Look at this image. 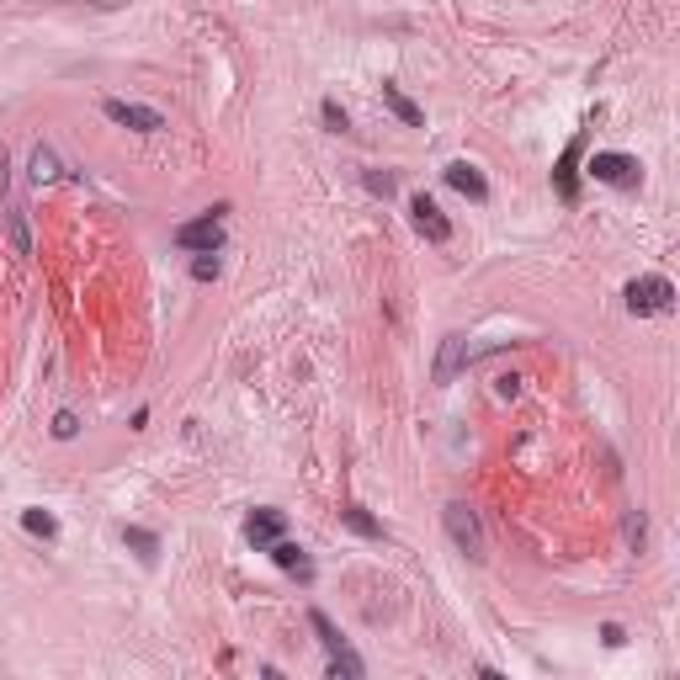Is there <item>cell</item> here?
<instances>
[{
  "label": "cell",
  "mask_w": 680,
  "mask_h": 680,
  "mask_svg": "<svg viewBox=\"0 0 680 680\" xmlns=\"http://www.w3.org/2000/svg\"><path fill=\"white\" fill-rule=\"evenodd\" d=\"M442 527H447V537H452V548L468 559V564H484L489 559V543H484V527H479V511H468L463 500H452L447 511H442Z\"/></svg>",
  "instance_id": "cell-1"
},
{
  "label": "cell",
  "mask_w": 680,
  "mask_h": 680,
  "mask_svg": "<svg viewBox=\"0 0 680 680\" xmlns=\"http://www.w3.org/2000/svg\"><path fill=\"white\" fill-rule=\"evenodd\" d=\"M223 213H229V207L218 202V207H207L202 218L181 223V229H176V245H181V250H197V255H202V250H223Z\"/></svg>",
  "instance_id": "cell-2"
},
{
  "label": "cell",
  "mask_w": 680,
  "mask_h": 680,
  "mask_svg": "<svg viewBox=\"0 0 680 680\" xmlns=\"http://www.w3.org/2000/svg\"><path fill=\"white\" fill-rule=\"evenodd\" d=\"M628 309L633 314H670L676 309L670 277H638V282H628Z\"/></svg>",
  "instance_id": "cell-3"
},
{
  "label": "cell",
  "mask_w": 680,
  "mask_h": 680,
  "mask_svg": "<svg viewBox=\"0 0 680 680\" xmlns=\"http://www.w3.org/2000/svg\"><path fill=\"white\" fill-rule=\"evenodd\" d=\"M101 112H106V122H117V128H133V133H160V128H165V117H160L154 106H144V101H122V96H106V101H101Z\"/></svg>",
  "instance_id": "cell-4"
},
{
  "label": "cell",
  "mask_w": 680,
  "mask_h": 680,
  "mask_svg": "<svg viewBox=\"0 0 680 680\" xmlns=\"http://www.w3.org/2000/svg\"><path fill=\"white\" fill-rule=\"evenodd\" d=\"M585 176L590 181H601V186H638V160L633 154H612V149H601V154H590V165H585Z\"/></svg>",
  "instance_id": "cell-5"
},
{
  "label": "cell",
  "mask_w": 680,
  "mask_h": 680,
  "mask_svg": "<svg viewBox=\"0 0 680 680\" xmlns=\"http://www.w3.org/2000/svg\"><path fill=\"white\" fill-rule=\"evenodd\" d=\"M468 335H442V346H436V362H431V383L436 388H447V383H457V372L468 367Z\"/></svg>",
  "instance_id": "cell-6"
},
{
  "label": "cell",
  "mask_w": 680,
  "mask_h": 680,
  "mask_svg": "<svg viewBox=\"0 0 680 680\" xmlns=\"http://www.w3.org/2000/svg\"><path fill=\"white\" fill-rule=\"evenodd\" d=\"M410 218H415V234H420L426 245H447V239H452V218H447V213H442L426 191L410 202Z\"/></svg>",
  "instance_id": "cell-7"
},
{
  "label": "cell",
  "mask_w": 680,
  "mask_h": 680,
  "mask_svg": "<svg viewBox=\"0 0 680 680\" xmlns=\"http://www.w3.org/2000/svg\"><path fill=\"white\" fill-rule=\"evenodd\" d=\"M442 176H447V186H452V191H463L468 202H489V181L479 176V165H468V160H452Z\"/></svg>",
  "instance_id": "cell-8"
},
{
  "label": "cell",
  "mask_w": 680,
  "mask_h": 680,
  "mask_svg": "<svg viewBox=\"0 0 680 680\" xmlns=\"http://www.w3.org/2000/svg\"><path fill=\"white\" fill-rule=\"evenodd\" d=\"M580 149H585V138H569V144H564V154H559V170H553V186H559V197H564V202H574V197H580V170H574V165H580Z\"/></svg>",
  "instance_id": "cell-9"
},
{
  "label": "cell",
  "mask_w": 680,
  "mask_h": 680,
  "mask_svg": "<svg viewBox=\"0 0 680 680\" xmlns=\"http://www.w3.org/2000/svg\"><path fill=\"white\" fill-rule=\"evenodd\" d=\"M282 527H287V521H282V511H255V516L245 521V537H250L255 548H271V543L282 537Z\"/></svg>",
  "instance_id": "cell-10"
},
{
  "label": "cell",
  "mask_w": 680,
  "mask_h": 680,
  "mask_svg": "<svg viewBox=\"0 0 680 680\" xmlns=\"http://www.w3.org/2000/svg\"><path fill=\"white\" fill-rule=\"evenodd\" d=\"M271 559H277V564H282L287 574H298L303 585L314 580V564H309V553H303L298 543H282V537H277V543H271Z\"/></svg>",
  "instance_id": "cell-11"
},
{
  "label": "cell",
  "mask_w": 680,
  "mask_h": 680,
  "mask_svg": "<svg viewBox=\"0 0 680 680\" xmlns=\"http://www.w3.org/2000/svg\"><path fill=\"white\" fill-rule=\"evenodd\" d=\"M383 106H388V112H394L404 128H420V122H426V112H420V106H415V101H410L399 85H383Z\"/></svg>",
  "instance_id": "cell-12"
},
{
  "label": "cell",
  "mask_w": 680,
  "mask_h": 680,
  "mask_svg": "<svg viewBox=\"0 0 680 680\" xmlns=\"http://www.w3.org/2000/svg\"><path fill=\"white\" fill-rule=\"evenodd\" d=\"M32 181H37V186L64 181V165H59V154H53L48 144H37V149H32Z\"/></svg>",
  "instance_id": "cell-13"
},
{
  "label": "cell",
  "mask_w": 680,
  "mask_h": 680,
  "mask_svg": "<svg viewBox=\"0 0 680 680\" xmlns=\"http://www.w3.org/2000/svg\"><path fill=\"white\" fill-rule=\"evenodd\" d=\"M5 234H11V250L16 255H32V229H27V213L21 207H5Z\"/></svg>",
  "instance_id": "cell-14"
},
{
  "label": "cell",
  "mask_w": 680,
  "mask_h": 680,
  "mask_svg": "<svg viewBox=\"0 0 680 680\" xmlns=\"http://www.w3.org/2000/svg\"><path fill=\"white\" fill-rule=\"evenodd\" d=\"M21 527H27L32 537H43V543H53V537H59V521H53L48 511H37V505H27V511H21Z\"/></svg>",
  "instance_id": "cell-15"
},
{
  "label": "cell",
  "mask_w": 680,
  "mask_h": 680,
  "mask_svg": "<svg viewBox=\"0 0 680 680\" xmlns=\"http://www.w3.org/2000/svg\"><path fill=\"white\" fill-rule=\"evenodd\" d=\"M122 543H128L144 564H154V553H160V537H154V532H144V527H122Z\"/></svg>",
  "instance_id": "cell-16"
},
{
  "label": "cell",
  "mask_w": 680,
  "mask_h": 680,
  "mask_svg": "<svg viewBox=\"0 0 680 680\" xmlns=\"http://www.w3.org/2000/svg\"><path fill=\"white\" fill-rule=\"evenodd\" d=\"M340 521H346V527H351L356 537H383V527H378V521H372V516H367L362 505H340Z\"/></svg>",
  "instance_id": "cell-17"
},
{
  "label": "cell",
  "mask_w": 680,
  "mask_h": 680,
  "mask_svg": "<svg viewBox=\"0 0 680 680\" xmlns=\"http://www.w3.org/2000/svg\"><path fill=\"white\" fill-rule=\"evenodd\" d=\"M362 181H367V191H372V197H383V202L394 197V176H388V170H367Z\"/></svg>",
  "instance_id": "cell-18"
},
{
  "label": "cell",
  "mask_w": 680,
  "mask_h": 680,
  "mask_svg": "<svg viewBox=\"0 0 680 680\" xmlns=\"http://www.w3.org/2000/svg\"><path fill=\"white\" fill-rule=\"evenodd\" d=\"M191 277H197V282H213V277H218V250H202V255L191 261Z\"/></svg>",
  "instance_id": "cell-19"
},
{
  "label": "cell",
  "mask_w": 680,
  "mask_h": 680,
  "mask_svg": "<svg viewBox=\"0 0 680 680\" xmlns=\"http://www.w3.org/2000/svg\"><path fill=\"white\" fill-rule=\"evenodd\" d=\"M53 436H59V442H74V436H80V420H74L69 410H59V415H53Z\"/></svg>",
  "instance_id": "cell-20"
},
{
  "label": "cell",
  "mask_w": 680,
  "mask_h": 680,
  "mask_svg": "<svg viewBox=\"0 0 680 680\" xmlns=\"http://www.w3.org/2000/svg\"><path fill=\"white\" fill-rule=\"evenodd\" d=\"M319 117H324V128H330V133H346V112H340V101H324V106H319Z\"/></svg>",
  "instance_id": "cell-21"
},
{
  "label": "cell",
  "mask_w": 680,
  "mask_h": 680,
  "mask_svg": "<svg viewBox=\"0 0 680 680\" xmlns=\"http://www.w3.org/2000/svg\"><path fill=\"white\" fill-rule=\"evenodd\" d=\"M644 537H649V527H644V516H628V548H633V553L644 548Z\"/></svg>",
  "instance_id": "cell-22"
},
{
  "label": "cell",
  "mask_w": 680,
  "mask_h": 680,
  "mask_svg": "<svg viewBox=\"0 0 680 680\" xmlns=\"http://www.w3.org/2000/svg\"><path fill=\"white\" fill-rule=\"evenodd\" d=\"M601 644H606V649H622V644H628V633H622L617 622H606V628H601Z\"/></svg>",
  "instance_id": "cell-23"
},
{
  "label": "cell",
  "mask_w": 680,
  "mask_h": 680,
  "mask_svg": "<svg viewBox=\"0 0 680 680\" xmlns=\"http://www.w3.org/2000/svg\"><path fill=\"white\" fill-rule=\"evenodd\" d=\"M521 394V378H500V399H516Z\"/></svg>",
  "instance_id": "cell-24"
},
{
  "label": "cell",
  "mask_w": 680,
  "mask_h": 680,
  "mask_svg": "<svg viewBox=\"0 0 680 680\" xmlns=\"http://www.w3.org/2000/svg\"><path fill=\"white\" fill-rule=\"evenodd\" d=\"M96 5H101V11H112V5H122V0H96Z\"/></svg>",
  "instance_id": "cell-25"
}]
</instances>
